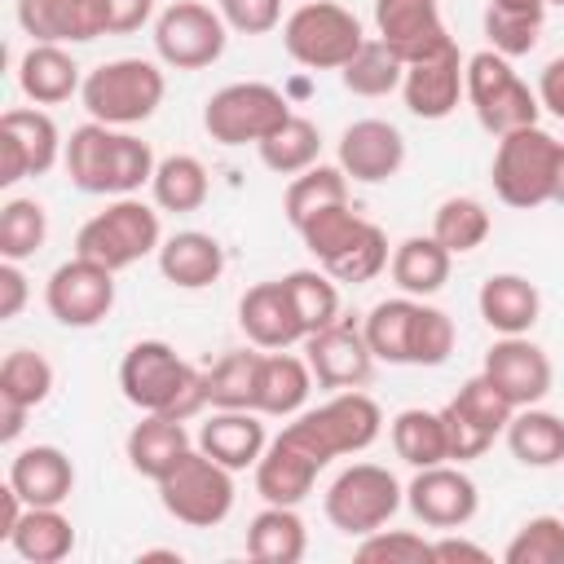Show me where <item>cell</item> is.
Returning a JSON list of instances; mask_svg holds the SVG:
<instances>
[{"label": "cell", "instance_id": "obj_1", "mask_svg": "<svg viewBox=\"0 0 564 564\" xmlns=\"http://www.w3.org/2000/svg\"><path fill=\"white\" fill-rule=\"evenodd\" d=\"M66 176L75 189L84 194H106V198H123L137 194L141 185H150L159 159L150 150V141H141L128 128H110V123H79L62 150Z\"/></svg>", "mask_w": 564, "mask_h": 564}, {"label": "cell", "instance_id": "obj_2", "mask_svg": "<svg viewBox=\"0 0 564 564\" xmlns=\"http://www.w3.org/2000/svg\"><path fill=\"white\" fill-rule=\"evenodd\" d=\"M119 388L123 401L141 414H167L189 423L203 414L207 401V370H194L172 344L163 339H137L119 361Z\"/></svg>", "mask_w": 564, "mask_h": 564}, {"label": "cell", "instance_id": "obj_3", "mask_svg": "<svg viewBox=\"0 0 564 564\" xmlns=\"http://www.w3.org/2000/svg\"><path fill=\"white\" fill-rule=\"evenodd\" d=\"M383 432V410L375 405V397H366L361 388H344L330 392L317 410H300L282 436L291 445H300L317 467L335 463L339 454H361L379 441Z\"/></svg>", "mask_w": 564, "mask_h": 564}, {"label": "cell", "instance_id": "obj_4", "mask_svg": "<svg viewBox=\"0 0 564 564\" xmlns=\"http://www.w3.org/2000/svg\"><path fill=\"white\" fill-rule=\"evenodd\" d=\"M163 93H167V79L159 70V62L115 57V62H101L97 70L84 75L79 101H84L88 119H97V123L137 128L163 106Z\"/></svg>", "mask_w": 564, "mask_h": 564}, {"label": "cell", "instance_id": "obj_5", "mask_svg": "<svg viewBox=\"0 0 564 564\" xmlns=\"http://www.w3.org/2000/svg\"><path fill=\"white\" fill-rule=\"evenodd\" d=\"M555 163H560V141L546 128L538 123L516 128L498 137V150L489 163L494 194L516 212H533L555 194Z\"/></svg>", "mask_w": 564, "mask_h": 564}, {"label": "cell", "instance_id": "obj_6", "mask_svg": "<svg viewBox=\"0 0 564 564\" xmlns=\"http://www.w3.org/2000/svg\"><path fill=\"white\" fill-rule=\"evenodd\" d=\"M366 44V31L352 9L335 0H304L282 18V48L308 70H344Z\"/></svg>", "mask_w": 564, "mask_h": 564}, {"label": "cell", "instance_id": "obj_7", "mask_svg": "<svg viewBox=\"0 0 564 564\" xmlns=\"http://www.w3.org/2000/svg\"><path fill=\"white\" fill-rule=\"evenodd\" d=\"M163 247V225H159V212L132 194L123 198H110L106 212L88 216L75 234V256H88L106 269H128L137 260H145L150 251Z\"/></svg>", "mask_w": 564, "mask_h": 564}, {"label": "cell", "instance_id": "obj_8", "mask_svg": "<svg viewBox=\"0 0 564 564\" xmlns=\"http://www.w3.org/2000/svg\"><path fill=\"white\" fill-rule=\"evenodd\" d=\"M467 101H471V115L485 132L494 137H507L516 128H529L538 123L542 115V101H538V88H529L511 57L494 53V48H480L467 57Z\"/></svg>", "mask_w": 564, "mask_h": 564}, {"label": "cell", "instance_id": "obj_9", "mask_svg": "<svg viewBox=\"0 0 564 564\" xmlns=\"http://www.w3.org/2000/svg\"><path fill=\"white\" fill-rule=\"evenodd\" d=\"M401 502H405L401 480L388 467H379V463H352V467H344L326 485V498H322L326 520L339 533H348V538H366V533L383 529L401 511Z\"/></svg>", "mask_w": 564, "mask_h": 564}, {"label": "cell", "instance_id": "obj_10", "mask_svg": "<svg viewBox=\"0 0 564 564\" xmlns=\"http://www.w3.org/2000/svg\"><path fill=\"white\" fill-rule=\"evenodd\" d=\"M159 502L189 529H216L234 511V471L198 445L159 480Z\"/></svg>", "mask_w": 564, "mask_h": 564}, {"label": "cell", "instance_id": "obj_11", "mask_svg": "<svg viewBox=\"0 0 564 564\" xmlns=\"http://www.w3.org/2000/svg\"><path fill=\"white\" fill-rule=\"evenodd\" d=\"M286 115H291V101L273 84L238 79L207 97L203 128L216 145H260Z\"/></svg>", "mask_w": 564, "mask_h": 564}, {"label": "cell", "instance_id": "obj_12", "mask_svg": "<svg viewBox=\"0 0 564 564\" xmlns=\"http://www.w3.org/2000/svg\"><path fill=\"white\" fill-rule=\"evenodd\" d=\"M225 44H229V26L220 9L203 0H172L154 18V53L172 70H203L220 62Z\"/></svg>", "mask_w": 564, "mask_h": 564}, {"label": "cell", "instance_id": "obj_13", "mask_svg": "<svg viewBox=\"0 0 564 564\" xmlns=\"http://www.w3.org/2000/svg\"><path fill=\"white\" fill-rule=\"evenodd\" d=\"M44 304L62 326L88 330V326L106 322L115 308V269H106L88 256H70L48 273Z\"/></svg>", "mask_w": 564, "mask_h": 564}, {"label": "cell", "instance_id": "obj_14", "mask_svg": "<svg viewBox=\"0 0 564 564\" xmlns=\"http://www.w3.org/2000/svg\"><path fill=\"white\" fill-rule=\"evenodd\" d=\"M66 141L48 110L13 106L0 115V185H18L22 176H44L62 159Z\"/></svg>", "mask_w": 564, "mask_h": 564}, {"label": "cell", "instance_id": "obj_15", "mask_svg": "<svg viewBox=\"0 0 564 564\" xmlns=\"http://www.w3.org/2000/svg\"><path fill=\"white\" fill-rule=\"evenodd\" d=\"M405 507L414 511L419 524L449 533L471 524V516L480 511V489L458 463H436L414 471V480L405 485Z\"/></svg>", "mask_w": 564, "mask_h": 564}, {"label": "cell", "instance_id": "obj_16", "mask_svg": "<svg viewBox=\"0 0 564 564\" xmlns=\"http://www.w3.org/2000/svg\"><path fill=\"white\" fill-rule=\"evenodd\" d=\"M304 361H308L317 388H326V392L366 388L375 375V352L366 344V330L344 322V317L304 339Z\"/></svg>", "mask_w": 564, "mask_h": 564}, {"label": "cell", "instance_id": "obj_17", "mask_svg": "<svg viewBox=\"0 0 564 564\" xmlns=\"http://www.w3.org/2000/svg\"><path fill=\"white\" fill-rule=\"evenodd\" d=\"M401 97L414 119H432V123L449 119L458 110V101L467 97V57L458 53V44L449 40L432 57L410 62L405 79H401Z\"/></svg>", "mask_w": 564, "mask_h": 564}, {"label": "cell", "instance_id": "obj_18", "mask_svg": "<svg viewBox=\"0 0 564 564\" xmlns=\"http://www.w3.org/2000/svg\"><path fill=\"white\" fill-rule=\"evenodd\" d=\"M480 375L516 405H538L551 383H555V370H551V357L529 339V335H498V344H489L485 352V366Z\"/></svg>", "mask_w": 564, "mask_h": 564}, {"label": "cell", "instance_id": "obj_19", "mask_svg": "<svg viewBox=\"0 0 564 564\" xmlns=\"http://www.w3.org/2000/svg\"><path fill=\"white\" fill-rule=\"evenodd\" d=\"M18 26L31 44H88L110 35L106 0H18Z\"/></svg>", "mask_w": 564, "mask_h": 564}, {"label": "cell", "instance_id": "obj_20", "mask_svg": "<svg viewBox=\"0 0 564 564\" xmlns=\"http://www.w3.org/2000/svg\"><path fill=\"white\" fill-rule=\"evenodd\" d=\"M375 35L410 66L449 44L436 0H375Z\"/></svg>", "mask_w": 564, "mask_h": 564}, {"label": "cell", "instance_id": "obj_21", "mask_svg": "<svg viewBox=\"0 0 564 564\" xmlns=\"http://www.w3.org/2000/svg\"><path fill=\"white\" fill-rule=\"evenodd\" d=\"M405 163V137L388 119H357L339 132V167L352 181L383 185L401 172Z\"/></svg>", "mask_w": 564, "mask_h": 564}, {"label": "cell", "instance_id": "obj_22", "mask_svg": "<svg viewBox=\"0 0 564 564\" xmlns=\"http://www.w3.org/2000/svg\"><path fill=\"white\" fill-rule=\"evenodd\" d=\"M238 326H242L247 344H256V348H264V352L304 344V326H300V317H295V304H291L282 278L256 282V286L242 291V300H238Z\"/></svg>", "mask_w": 564, "mask_h": 564}, {"label": "cell", "instance_id": "obj_23", "mask_svg": "<svg viewBox=\"0 0 564 564\" xmlns=\"http://www.w3.org/2000/svg\"><path fill=\"white\" fill-rule=\"evenodd\" d=\"M480 322L498 335H529L542 317V295L524 273H489L476 291Z\"/></svg>", "mask_w": 564, "mask_h": 564}, {"label": "cell", "instance_id": "obj_24", "mask_svg": "<svg viewBox=\"0 0 564 564\" xmlns=\"http://www.w3.org/2000/svg\"><path fill=\"white\" fill-rule=\"evenodd\" d=\"M264 414L260 410H212V419L198 427V449L212 454L216 463H225L229 471L256 467L269 436H264Z\"/></svg>", "mask_w": 564, "mask_h": 564}, {"label": "cell", "instance_id": "obj_25", "mask_svg": "<svg viewBox=\"0 0 564 564\" xmlns=\"http://www.w3.org/2000/svg\"><path fill=\"white\" fill-rule=\"evenodd\" d=\"M251 471H256V494H260L264 502L300 507V502L313 494L322 467H317L300 445H291V441L278 432V436L264 445V454H260V463H256Z\"/></svg>", "mask_w": 564, "mask_h": 564}, {"label": "cell", "instance_id": "obj_26", "mask_svg": "<svg viewBox=\"0 0 564 564\" xmlns=\"http://www.w3.org/2000/svg\"><path fill=\"white\" fill-rule=\"evenodd\" d=\"M9 485L26 498V507H62L75 489V463L57 445H26L9 463Z\"/></svg>", "mask_w": 564, "mask_h": 564}, {"label": "cell", "instance_id": "obj_27", "mask_svg": "<svg viewBox=\"0 0 564 564\" xmlns=\"http://www.w3.org/2000/svg\"><path fill=\"white\" fill-rule=\"evenodd\" d=\"M18 88L31 106H62L84 88V75L66 44H31L18 57Z\"/></svg>", "mask_w": 564, "mask_h": 564}, {"label": "cell", "instance_id": "obj_28", "mask_svg": "<svg viewBox=\"0 0 564 564\" xmlns=\"http://www.w3.org/2000/svg\"><path fill=\"white\" fill-rule=\"evenodd\" d=\"M154 256H159L163 282H172L181 291H203V286L220 282V273H225V247L203 229H181V234L163 238V247Z\"/></svg>", "mask_w": 564, "mask_h": 564}, {"label": "cell", "instance_id": "obj_29", "mask_svg": "<svg viewBox=\"0 0 564 564\" xmlns=\"http://www.w3.org/2000/svg\"><path fill=\"white\" fill-rule=\"evenodd\" d=\"M313 370L304 357L286 352V348H273V352H260V379H256V410L264 419H295L304 405H308V392H313Z\"/></svg>", "mask_w": 564, "mask_h": 564}, {"label": "cell", "instance_id": "obj_30", "mask_svg": "<svg viewBox=\"0 0 564 564\" xmlns=\"http://www.w3.org/2000/svg\"><path fill=\"white\" fill-rule=\"evenodd\" d=\"M189 449H194V441H189L185 423H181V419H167V414H141V423H132V432H128V441H123V454H128L132 471L145 476V480H154V485H159Z\"/></svg>", "mask_w": 564, "mask_h": 564}, {"label": "cell", "instance_id": "obj_31", "mask_svg": "<svg viewBox=\"0 0 564 564\" xmlns=\"http://www.w3.org/2000/svg\"><path fill=\"white\" fill-rule=\"evenodd\" d=\"M449 264L454 256L432 238V234H410L392 247V282L401 286V295H414V300H427L436 295L445 282H449Z\"/></svg>", "mask_w": 564, "mask_h": 564}, {"label": "cell", "instance_id": "obj_32", "mask_svg": "<svg viewBox=\"0 0 564 564\" xmlns=\"http://www.w3.org/2000/svg\"><path fill=\"white\" fill-rule=\"evenodd\" d=\"M308 551V529L295 507L264 502V511L251 516L247 524V555L256 564H300Z\"/></svg>", "mask_w": 564, "mask_h": 564}, {"label": "cell", "instance_id": "obj_33", "mask_svg": "<svg viewBox=\"0 0 564 564\" xmlns=\"http://www.w3.org/2000/svg\"><path fill=\"white\" fill-rule=\"evenodd\" d=\"M502 436H507L511 458L524 463V467H555V463H564V419L542 410V405L516 410Z\"/></svg>", "mask_w": 564, "mask_h": 564}, {"label": "cell", "instance_id": "obj_34", "mask_svg": "<svg viewBox=\"0 0 564 564\" xmlns=\"http://www.w3.org/2000/svg\"><path fill=\"white\" fill-rule=\"evenodd\" d=\"M9 546L26 564H57L75 551V524L70 516H62V507H26Z\"/></svg>", "mask_w": 564, "mask_h": 564}, {"label": "cell", "instance_id": "obj_35", "mask_svg": "<svg viewBox=\"0 0 564 564\" xmlns=\"http://www.w3.org/2000/svg\"><path fill=\"white\" fill-rule=\"evenodd\" d=\"M414 317H419V300L414 295H392V300H379L361 330H366V344L375 352V361H388V366H410V339H414Z\"/></svg>", "mask_w": 564, "mask_h": 564}, {"label": "cell", "instance_id": "obj_36", "mask_svg": "<svg viewBox=\"0 0 564 564\" xmlns=\"http://www.w3.org/2000/svg\"><path fill=\"white\" fill-rule=\"evenodd\" d=\"M256 150H260V163H264L269 172H278V176H300L304 167L317 163V154H322V132H317L313 119H304V115L291 110Z\"/></svg>", "mask_w": 564, "mask_h": 564}, {"label": "cell", "instance_id": "obj_37", "mask_svg": "<svg viewBox=\"0 0 564 564\" xmlns=\"http://www.w3.org/2000/svg\"><path fill=\"white\" fill-rule=\"evenodd\" d=\"M335 203H348V172L339 163H313L304 167L300 176H291L286 194H282V212L286 220L300 229L308 216L335 207Z\"/></svg>", "mask_w": 564, "mask_h": 564}, {"label": "cell", "instance_id": "obj_38", "mask_svg": "<svg viewBox=\"0 0 564 564\" xmlns=\"http://www.w3.org/2000/svg\"><path fill=\"white\" fill-rule=\"evenodd\" d=\"M392 436V449L401 463H410L414 471L419 467H436V463H449V445H445V423H441V410H401L388 427Z\"/></svg>", "mask_w": 564, "mask_h": 564}, {"label": "cell", "instance_id": "obj_39", "mask_svg": "<svg viewBox=\"0 0 564 564\" xmlns=\"http://www.w3.org/2000/svg\"><path fill=\"white\" fill-rule=\"evenodd\" d=\"M207 167L194 159V154H167L159 159L154 176H150V194H154V207L163 212H198L207 203Z\"/></svg>", "mask_w": 564, "mask_h": 564}, {"label": "cell", "instance_id": "obj_40", "mask_svg": "<svg viewBox=\"0 0 564 564\" xmlns=\"http://www.w3.org/2000/svg\"><path fill=\"white\" fill-rule=\"evenodd\" d=\"M489 229H494L489 207H485L480 198H471V194L445 198V203L436 207V216H432V238H436L449 256H467V251L485 247Z\"/></svg>", "mask_w": 564, "mask_h": 564}, {"label": "cell", "instance_id": "obj_41", "mask_svg": "<svg viewBox=\"0 0 564 564\" xmlns=\"http://www.w3.org/2000/svg\"><path fill=\"white\" fill-rule=\"evenodd\" d=\"M260 352H256V344L251 348H234V352H225L207 370V401H212V410H256Z\"/></svg>", "mask_w": 564, "mask_h": 564}, {"label": "cell", "instance_id": "obj_42", "mask_svg": "<svg viewBox=\"0 0 564 564\" xmlns=\"http://www.w3.org/2000/svg\"><path fill=\"white\" fill-rule=\"evenodd\" d=\"M339 79H344V88H348L352 97H388V93L401 88L405 62L375 35V40H366V44L352 53V62L339 70Z\"/></svg>", "mask_w": 564, "mask_h": 564}, {"label": "cell", "instance_id": "obj_43", "mask_svg": "<svg viewBox=\"0 0 564 564\" xmlns=\"http://www.w3.org/2000/svg\"><path fill=\"white\" fill-rule=\"evenodd\" d=\"M286 295L295 304V317L304 326V339L330 322H339V282L317 264V269H291L286 278Z\"/></svg>", "mask_w": 564, "mask_h": 564}, {"label": "cell", "instance_id": "obj_44", "mask_svg": "<svg viewBox=\"0 0 564 564\" xmlns=\"http://www.w3.org/2000/svg\"><path fill=\"white\" fill-rule=\"evenodd\" d=\"M370 220L361 216V212H352L348 203H335V207H326V212H317V216H308L295 234L304 238V247H308V256L317 260V264H330L335 256H344L357 238H361V229H366Z\"/></svg>", "mask_w": 564, "mask_h": 564}, {"label": "cell", "instance_id": "obj_45", "mask_svg": "<svg viewBox=\"0 0 564 564\" xmlns=\"http://www.w3.org/2000/svg\"><path fill=\"white\" fill-rule=\"evenodd\" d=\"M53 392V361L35 348H13L4 361H0V401L9 405H44Z\"/></svg>", "mask_w": 564, "mask_h": 564}, {"label": "cell", "instance_id": "obj_46", "mask_svg": "<svg viewBox=\"0 0 564 564\" xmlns=\"http://www.w3.org/2000/svg\"><path fill=\"white\" fill-rule=\"evenodd\" d=\"M48 238V212L35 198H9L0 207V260H31Z\"/></svg>", "mask_w": 564, "mask_h": 564}, {"label": "cell", "instance_id": "obj_47", "mask_svg": "<svg viewBox=\"0 0 564 564\" xmlns=\"http://www.w3.org/2000/svg\"><path fill=\"white\" fill-rule=\"evenodd\" d=\"M507 564H564V516H533L502 546Z\"/></svg>", "mask_w": 564, "mask_h": 564}, {"label": "cell", "instance_id": "obj_48", "mask_svg": "<svg viewBox=\"0 0 564 564\" xmlns=\"http://www.w3.org/2000/svg\"><path fill=\"white\" fill-rule=\"evenodd\" d=\"M388 260H392V251H388V234L370 220L366 229H361V238L344 251V256H335L330 264H322L335 282H348V286H361V282H370V278H379L383 269H388Z\"/></svg>", "mask_w": 564, "mask_h": 564}, {"label": "cell", "instance_id": "obj_49", "mask_svg": "<svg viewBox=\"0 0 564 564\" xmlns=\"http://www.w3.org/2000/svg\"><path fill=\"white\" fill-rule=\"evenodd\" d=\"M480 26H485L489 48L502 53V57H524V53H533V48H538V35H542V18H538V13H511V9H498V4L485 9Z\"/></svg>", "mask_w": 564, "mask_h": 564}, {"label": "cell", "instance_id": "obj_50", "mask_svg": "<svg viewBox=\"0 0 564 564\" xmlns=\"http://www.w3.org/2000/svg\"><path fill=\"white\" fill-rule=\"evenodd\" d=\"M361 564H432V542L414 529H375L352 551Z\"/></svg>", "mask_w": 564, "mask_h": 564}, {"label": "cell", "instance_id": "obj_51", "mask_svg": "<svg viewBox=\"0 0 564 564\" xmlns=\"http://www.w3.org/2000/svg\"><path fill=\"white\" fill-rule=\"evenodd\" d=\"M454 322L445 308L423 304L419 300V317H414V339H410V366H445L454 352Z\"/></svg>", "mask_w": 564, "mask_h": 564}, {"label": "cell", "instance_id": "obj_52", "mask_svg": "<svg viewBox=\"0 0 564 564\" xmlns=\"http://www.w3.org/2000/svg\"><path fill=\"white\" fill-rule=\"evenodd\" d=\"M449 401H458V405H463L480 427H489L494 436H502V432H507V423H511V414H516V405H511V401H507V397H502L485 375H471V379H467Z\"/></svg>", "mask_w": 564, "mask_h": 564}, {"label": "cell", "instance_id": "obj_53", "mask_svg": "<svg viewBox=\"0 0 564 564\" xmlns=\"http://www.w3.org/2000/svg\"><path fill=\"white\" fill-rule=\"evenodd\" d=\"M441 423H445V445H449V463H471L494 445V432L480 427L458 401L441 405Z\"/></svg>", "mask_w": 564, "mask_h": 564}, {"label": "cell", "instance_id": "obj_54", "mask_svg": "<svg viewBox=\"0 0 564 564\" xmlns=\"http://www.w3.org/2000/svg\"><path fill=\"white\" fill-rule=\"evenodd\" d=\"M216 9L238 35H269L282 26V0H216Z\"/></svg>", "mask_w": 564, "mask_h": 564}, {"label": "cell", "instance_id": "obj_55", "mask_svg": "<svg viewBox=\"0 0 564 564\" xmlns=\"http://www.w3.org/2000/svg\"><path fill=\"white\" fill-rule=\"evenodd\" d=\"M31 300V282L18 260H0V322H13Z\"/></svg>", "mask_w": 564, "mask_h": 564}, {"label": "cell", "instance_id": "obj_56", "mask_svg": "<svg viewBox=\"0 0 564 564\" xmlns=\"http://www.w3.org/2000/svg\"><path fill=\"white\" fill-rule=\"evenodd\" d=\"M110 9V35H132L154 18V0H106Z\"/></svg>", "mask_w": 564, "mask_h": 564}, {"label": "cell", "instance_id": "obj_57", "mask_svg": "<svg viewBox=\"0 0 564 564\" xmlns=\"http://www.w3.org/2000/svg\"><path fill=\"white\" fill-rule=\"evenodd\" d=\"M538 101L542 110H551L560 123H564V57H551L538 75Z\"/></svg>", "mask_w": 564, "mask_h": 564}, {"label": "cell", "instance_id": "obj_58", "mask_svg": "<svg viewBox=\"0 0 564 564\" xmlns=\"http://www.w3.org/2000/svg\"><path fill=\"white\" fill-rule=\"evenodd\" d=\"M441 560H476V564H485L489 551H485L480 542H467V538H458V533L449 529L445 538L432 542V564H441Z\"/></svg>", "mask_w": 564, "mask_h": 564}, {"label": "cell", "instance_id": "obj_59", "mask_svg": "<svg viewBox=\"0 0 564 564\" xmlns=\"http://www.w3.org/2000/svg\"><path fill=\"white\" fill-rule=\"evenodd\" d=\"M26 516V498L4 480V489H0V542L9 546V538H13V529H18V520Z\"/></svg>", "mask_w": 564, "mask_h": 564}, {"label": "cell", "instance_id": "obj_60", "mask_svg": "<svg viewBox=\"0 0 564 564\" xmlns=\"http://www.w3.org/2000/svg\"><path fill=\"white\" fill-rule=\"evenodd\" d=\"M26 405H9V401H0V441L4 445H13L18 436H22V427H26Z\"/></svg>", "mask_w": 564, "mask_h": 564}, {"label": "cell", "instance_id": "obj_61", "mask_svg": "<svg viewBox=\"0 0 564 564\" xmlns=\"http://www.w3.org/2000/svg\"><path fill=\"white\" fill-rule=\"evenodd\" d=\"M489 4L511 9V13H538V18H546V9H551V0H489Z\"/></svg>", "mask_w": 564, "mask_h": 564}, {"label": "cell", "instance_id": "obj_62", "mask_svg": "<svg viewBox=\"0 0 564 564\" xmlns=\"http://www.w3.org/2000/svg\"><path fill=\"white\" fill-rule=\"evenodd\" d=\"M551 203L564 207V141H560V163H555V194H551Z\"/></svg>", "mask_w": 564, "mask_h": 564}, {"label": "cell", "instance_id": "obj_63", "mask_svg": "<svg viewBox=\"0 0 564 564\" xmlns=\"http://www.w3.org/2000/svg\"><path fill=\"white\" fill-rule=\"evenodd\" d=\"M551 4H564V0H551Z\"/></svg>", "mask_w": 564, "mask_h": 564}, {"label": "cell", "instance_id": "obj_64", "mask_svg": "<svg viewBox=\"0 0 564 564\" xmlns=\"http://www.w3.org/2000/svg\"><path fill=\"white\" fill-rule=\"evenodd\" d=\"M300 4H304V0H300Z\"/></svg>", "mask_w": 564, "mask_h": 564}]
</instances>
